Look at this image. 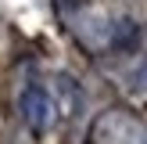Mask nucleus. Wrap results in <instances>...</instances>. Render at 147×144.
<instances>
[{
  "label": "nucleus",
  "instance_id": "obj_1",
  "mask_svg": "<svg viewBox=\"0 0 147 144\" xmlns=\"http://www.w3.org/2000/svg\"><path fill=\"white\" fill-rule=\"evenodd\" d=\"M22 112H25V119H29L32 130H43L50 122V101H47V94H43L40 86H29V90L22 94Z\"/></svg>",
  "mask_w": 147,
  "mask_h": 144
}]
</instances>
